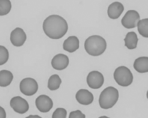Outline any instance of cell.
I'll return each mask as SVG.
<instances>
[{
    "instance_id": "1",
    "label": "cell",
    "mask_w": 148,
    "mask_h": 118,
    "mask_svg": "<svg viewBox=\"0 0 148 118\" xmlns=\"http://www.w3.org/2000/svg\"><path fill=\"white\" fill-rule=\"evenodd\" d=\"M42 28L46 35L53 39L62 38L68 29L66 21L62 17L56 14L50 15L46 18L44 21Z\"/></svg>"
},
{
    "instance_id": "2",
    "label": "cell",
    "mask_w": 148,
    "mask_h": 118,
    "mask_svg": "<svg viewBox=\"0 0 148 118\" xmlns=\"http://www.w3.org/2000/svg\"><path fill=\"white\" fill-rule=\"evenodd\" d=\"M107 47L105 39L98 35L88 37L85 41L84 48L86 52L92 56H99L102 54Z\"/></svg>"
},
{
    "instance_id": "3",
    "label": "cell",
    "mask_w": 148,
    "mask_h": 118,
    "mask_svg": "<svg viewBox=\"0 0 148 118\" xmlns=\"http://www.w3.org/2000/svg\"><path fill=\"white\" fill-rule=\"evenodd\" d=\"M119 97L118 91L113 86H108L101 92L99 102L100 106L103 109L112 108L117 103Z\"/></svg>"
},
{
    "instance_id": "4",
    "label": "cell",
    "mask_w": 148,
    "mask_h": 118,
    "mask_svg": "<svg viewBox=\"0 0 148 118\" xmlns=\"http://www.w3.org/2000/svg\"><path fill=\"white\" fill-rule=\"evenodd\" d=\"M114 77L116 83L123 87L129 86L133 83V74L125 66H121L116 68L114 72Z\"/></svg>"
},
{
    "instance_id": "5",
    "label": "cell",
    "mask_w": 148,
    "mask_h": 118,
    "mask_svg": "<svg viewBox=\"0 0 148 118\" xmlns=\"http://www.w3.org/2000/svg\"><path fill=\"white\" fill-rule=\"evenodd\" d=\"M21 93L27 96H32L38 89V85L36 81L31 78H27L21 81L20 84Z\"/></svg>"
},
{
    "instance_id": "6",
    "label": "cell",
    "mask_w": 148,
    "mask_h": 118,
    "mask_svg": "<svg viewBox=\"0 0 148 118\" xmlns=\"http://www.w3.org/2000/svg\"><path fill=\"white\" fill-rule=\"evenodd\" d=\"M140 20L139 13L134 10H130L125 13L121 20L122 24L125 28L133 29L137 25Z\"/></svg>"
},
{
    "instance_id": "7",
    "label": "cell",
    "mask_w": 148,
    "mask_h": 118,
    "mask_svg": "<svg viewBox=\"0 0 148 118\" xmlns=\"http://www.w3.org/2000/svg\"><path fill=\"white\" fill-rule=\"evenodd\" d=\"M104 77L101 73L94 71L90 72L87 78L88 86L92 89H98L103 86L104 83Z\"/></svg>"
},
{
    "instance_id": "8",
    "label": "cell",
    "mask_w": 148,
    "mask_h": 118,
    "mask_svg": "<svg viewBox=\"0 0 148 118\" xmlns=\"http://www.w3.org/2000/svg\"><path fill=\"white\" fill-rule=\"evenodd\" d=\"M10 105L14 112L21 114L26 113L29 108L27 102L21 96L12 98L10 102Z\"/></svg>"
},
{
    "instance_id": "9",
    "label": "cell",
    "mask_w": 148,
    "mask_h": 118,
    "mask_svg": "<svg viewBox=\"0 0 148 118\" xmlns=\"http://www.w3.org/2000/svg\"><path fill=\"white\" fill-rule=\"evenodd\" d=\"M35 103L38 109L42 113L49 112L53 106L52 100L46 95H41L38 97L36 100Z\"/></svg>"
},
{
    "instance_id": "10",
    "label": "cell",
    "mask_w": 148,
    "mask_h": 118,
    "mask_svg": "<svg viewBox=\"0 0 148 118\" xmlns=\"http://www.w3.org/2000/svg\"><path fill=\"white\" fill-rule=\"evenodd\" d=\"M10 41L13 45L20 47L24 44L27 39V35L22 28L17 27L11 32Z\"/></svg>"
},
{
    "instance_id": "11",
    "label": "cell",
    "mask_w": 148,
    "mask_h": 118,
    "mask_svg": "<svg viewBox=\"0 0 148 118\" xmlns=\"http://www.w3.org/2000/svg\"><path fill=\"white\" fill-rule=\"evenodd\" d=\"M69 64V58L64 54H58L55 56L51 60L52 67L57 70H62L68 67Z\"/></svg>"
},
{
    "instance_id": "12",
    "label": "cell",
    "mask_w": 148,
    "mask_h": 118,
    "mask_svg": "<svg viewBox=\"0 0 148 118\" xmlns=\"http://www.w3.org/2000/svg\"><path fill=\"white\" fill-rule=\"evenodd\" d=\"M75 97L79 104L88 105L94 101V95L88 90L81 89L78 91L76 94Z\"/></svg>"
},
{
    "instance_id": "13",
    "label": "cell",
    "mask_w": 148,
    "mask_h": 118,
    "mask_svg": "<svg viewBox=\"0 0 148 118\" xmlns=\"http://www.w3.org/2000/svg\"><path fill=\"white\" fill-rule=\"evenodd\" d=\"M124 10V5L122 3L119 2H114L108 6V14L111 19H118L121 15Z\"/></svg>"
},
{
    "instance_id": "14",
    "label": "cell",
    "mask_w": 148,
    "mask_h": 118,
    "mask_svg": "<svg viewBox=\"0 0 148 118\" xmlns=\"http://www.w3.org/2000/svg\"><path fill=\"white\" fill-rule=\"evenodd\" d=\"M79 40L78 38L75 36H71L64 41L63 48L65 51L72 53L79 49Z\"/></svg>"
},
{
    "instance_id": "15",
    "label": "cell",
    "mask_w": 148,
    "mask_h": 118,
    "mask_svg": "<svg viewBox=\"0 0 148 118\" xmlns=\"http://www.w3.org/2000/svg\"><path fill=\"white\" fill-rule=\"evenodd\" d=\"M136 71L140 73H145L148 72V57H141L136 59L133 64Z\"/></svg>"
},
{
    "instance_id": "16",
    "label": "cell",
    "mask_w": 148,
    "mask_h": 118,
    "mask_svg": "<svg viewBox=\"0 0 148 118\" xmlns=\"http://www.w3.org/2000/svg\"><path fill=\"white\" fill-rule=\"evenodd\" d=\"M124 41L125 47L130 50H133L136 48L138 39L135 32H130L126 34Z\"/></svg>"
},
{
    "instance_id": "17",
    "label": "cell",
    "mask_w": 148,
    "mask_h": 118,
    "mask_svg": "<svg viewBox=\"0 0 148 118\" xmlns=\"http://www.w3.org/2000/svg\"><path fill=\"white\" fill-rule=\"evenodd\" d=\"M13 75L8 70H3L0 71V86L5 87L9 86L12 83Z\"/></svg>"
},
{
    "instance_id": "18",
    "label": "cell",
    "mask_w": 148,
    "mask_h": 118,
    "mask_svg": "<svg viewBox=\"0 0 148 118\" xmlns=\"http://www.w3.org/2000/svg\"><path fill=\"white\" fill-rule=\"evenodd\" d=\"M62 80L59 75L57 74L51 75L48 81V87L50 90L56 91L59 89Z\"/></svg>"
},
{
    "instance_id": "19",
    "label": "cell",
    "mask_w": 148,
    "mask_h": 118,
    "mask_svg": "<svg viewBox=\"0 0 148 118\" xmlns=\"http://www.w3.org/2000/svg\"><path fill=\"white\" fill-rule=\"evenodd\" d=\"M138 30L140 34L144 38H148V19L140 20L137 23Z\"/></svg>"
},
{
    "instance_id": "20",
    "label": "cell",
    "mask_w": 148,
    "mask_h": 118,
    "mask_svg": "<svg viewBox=\"0 0 148 118\" xmlns=\"http://www.w3.org/2000/svg\"><path fill=\"white\" fill-rule=\"evenodd\" d=\"M0 15H6L10 12L12 9V3L10 0L0 1Z\"/></svg>"
},
{
    "instance_id": "21",
    "label": "cell",
    "mask_w": 148,
    "mask_h": 118,
    "mask_svg": "<svg viewBox=\"0 0 148 118\" xmlns=\"http://www.w3.org/2000/svg\"><path fill=\"white\" fill-rule=\"evenodd\" d=\"M0 65H4L8 60L9 51L4 46H0Z\"/></svg>"
},
{
    "instance_id": "22",
    "label": "cell",
    "mask_w": 148,
    "mask_h": 118,
    "mask_svg": "<svg viewBox=\"0 0 148 118\" xmlns=\"http://www.w3.org/2000/svg\"><path fill=\"white\" fill-rule=\"evenodd\" d=\"M66 110L63 108H58L53 113L52 118H66L67 117Z\"/></svg>"
},
{
    "instance_id": "23",
    "label": "cell",
    "mask_w": 148,
    "mask_h": 118,
    "mask_svg": "<svg viewBox=\"0 0 148 118\" xmlns=\"http://www.w3.org/2000/svg\"><path fill=\"white\" fill-rule=\"evenodd\" d=\"M86 115L83 114L79 110L73 111L70 112L69 115V118H85Z\"/></svg>"
},
{
    "instance_id": "24",
    "label": "cell",
    "mask_w": 148,
    "mask_h": 118,
    "mask_svg": "<svg viewBox=\"0 0 148 118\" xmlns=\"http://www.w3.org/2000/svg\"><path fill=\"white\" fill-rule=\"evenodd\" d=\"M3 114V117L2 118H5L6 117V114H5V111L4 108L1 107V115Z\"/></svg>"
}]
</instances>
